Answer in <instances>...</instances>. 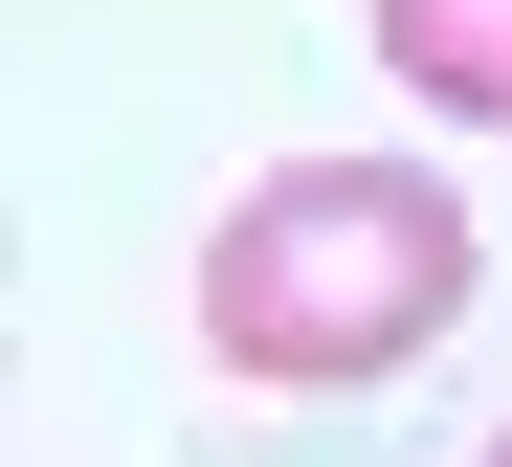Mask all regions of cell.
<instances>
[{
  "label": "cell",
  "mask_w": 512,
  "mask_h": 467,
  "mask_svg": "<svg viewBox=\"0 0 512 467\" xmlns=\"http://www.w3.org/2000/svg\"><path fill=\"white\" fill-rule=\"evenodd\" d=\"M446 312H468V201L423 156H290V178H245V201L201 223V356L223 379L357 401Z\"/></svg>",
  "instance_id": "6da1fadb"
},
{
  "label": "cell",
  "mask_w": 512,
  "mask_h": 467,
  "mask_svg": "<svg viewBox=\"0 0 512 467\" xmlns=\"http://www.w3.org/2000/svg\"><path fill=\"white\" fill-rule=\"evenodd\" d=\"M379 67L423 89V112L512 134V0H379Z\"/></svg>",
  "instance_id": "7a4b0ae2"
},
{
  "label": "cell",
  "mask_w": 512,
  "mask_h": 467,
  "mask_svg": "<svg viewBox=\"0 0 512 467\" xmlns=\"http://www.w3.org/2000/svg\"><path fill=\"white\" fill-rule=\"evenodd\" d=\"M490 467H512V445H490Z\"/></svg>",
  "instance_id": "3957f363"
}]
</instances>
